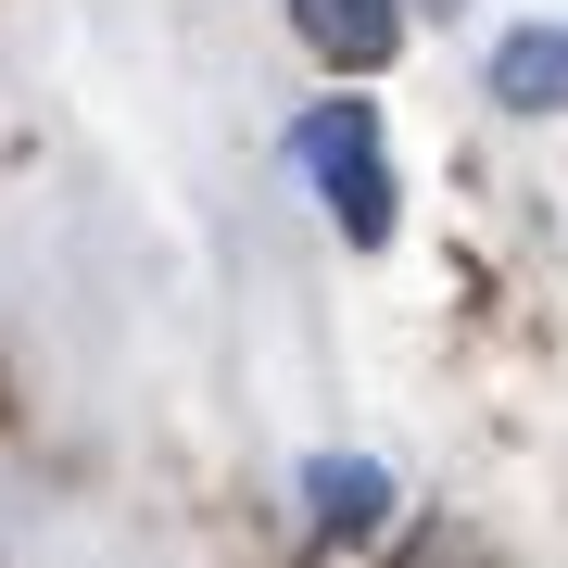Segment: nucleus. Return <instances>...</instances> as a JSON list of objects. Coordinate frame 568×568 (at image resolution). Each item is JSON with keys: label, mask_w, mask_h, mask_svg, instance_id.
<instances>
[{"label": "nucleus", "mask_w": 568, "mask_h": 568, "mask_svg": "<svg viewBox=\"0 0 568 568\" xmlns=\"http://www.w3.org/2000/svg\"><path fill=\"white\" fill-rule=\"evenodd\" d=\"M392 568H493V544H480L467 518H429V530H417V544L392 556Z\"/></svg>", "instance_id": "5"}, {"label": "nucleus", "mask_w": 568, "mask_h": 568, "mask_svg": "<svg viewBox=\"0 0 568 568\" xmlns=\"http://www.w3.org/2000/svg\"><path fill=\"white\" fill-rule=\"evenodd\" d=\"M493 102L506 114H556L568 102V26H506L493 39Z\"/></svg>", "instance_id": "3"}, {"label": "nucleus", "mask_w": 568, "mask_h": 568, "mask_svg": "<svg viewBox=\"0 0 568 568\" xmlns=\"http://www.w3.org/2000/svg\"><path fill=\"white\" fill-rule=\"evenodd\" d=\"M291 164L328 190L342 241H392V164H379V114L366 102H316L304 126H291Z\"/></svg>", "instance_id": "1"}, {"label": "nucleus", "mask_w": 568, "mask_h": 568, "mask_svg": "<svg viewBox=\"0 0 568 568\" xmlns=\"http://www.w3.org/2000/svg\"><path fill=\"white\" fill-rule=\"evenodd\" d=\"M291 26H304L316 63L366 77V63H392V39H405V0H291Z\"/></svg>", "instance_id": "2"}, {"label": "nucleus", "mask_w": 568, "mask_h": 568, "mask_svg": "<svg viewBox=\"0 0 568 568\" xmlns=\"http://www.w3.org/2000/svg\"><path fill=\"white\" fill-rule=\"evenodd\" d=\"M304 493H316V518H328V530H366V518L392 506V480H379L366 455H316V467H304Z\"/></svg>", "instance_id": "4"}]
</instances>
